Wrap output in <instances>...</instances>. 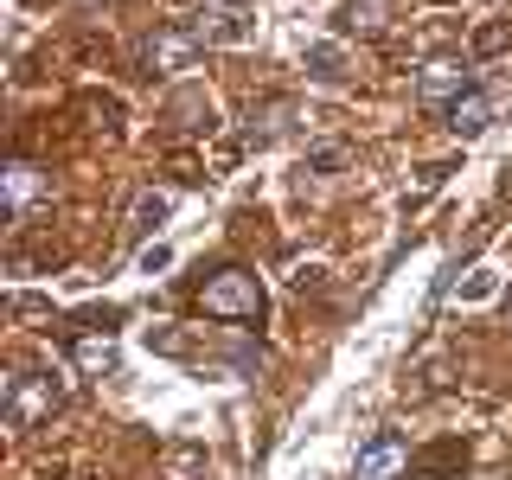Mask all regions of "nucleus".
I'll return each mask as SVG.
<instances>
[{
	"label": "nucleus",
	"mask_w": 512,
	"mask_h": 480,
	"mask_svg": "<svg viewBox=\"0 0 512 480\" xmlns=\"http://www.w3.org/2000/svg\"><path fill=\"white\" fill-rule=\"evenodd\" d=\"M263 308H269V295H263V282L250 276V269H218V276H205L199 288V314L205 320H244V327H263Z\"/></svg>",
	"instance_id": "1"
},
{
	"label": "nucleus",
	"mask_w": 512,
	"mask_h": 480,
	"mask_svg": "<svg viewBox=\"0 0 512 480\" xmlns=\"http://www.w3.org/2000/svg\"><path fill=\"white\" fill-rule=\"evenodd\" d=\"M52 410H64V378L58 372H13L7 378V423L13 429L45 423Z\"/></svg>",
	"instance_id": "2"
},
{
	"label": "nucleus",
	"mask_w": 512,
	"mask_h": 480,
	"mask_svg": "<svg viewBox=\"0 0 512 480\" xmlns=\"http://www.w3.org/2000/svg\"><path fill=\"white\" fill-rule=\"evenodd\" d=\"M468 90H480L468 58H429L423 77H416V96H423V109H448V103H461Z\"/></svg>",
	"instance_id": "3"
},
{
	"label": "nucleus",
	"mask_w": 512,
	"mask_h": 480,
	"mask_svg": "<svg viewBox=\"0 0 512 480\" xmlns=\"http://www.w3.org/2000/svg\"><path fill=\"white\" fill-rule=\"evenodd\" d=\"M199 52H205V39L192 26H160L154 39L141 45V64H148V71H192Z\"/></svg>",
	"instance_id": "4"
},
{
	"label": "nucleus",
	"mask_w": 512,
	"mask_h": 480,
	"mask_svg": "<svg viewBox=\"0 0 512 480\" xmlns=\"http://www.w3.org/2000/svg\"><path fill=\"white\" fill-rule=\"evenodd\" d=\"M404 461H410V442L397 436V429H378V436H365V448L352 455V480H391Z\"/></svg>",
	"instance_id": "5"
},
{
	"label": "nucleus",
	"mask_w": 512,
	"mask_h": 480,
	"mask_svg": "<svg viewBox=\"0 0 512 480\" xmlns=\"http://www.w3.org/2000/svg\"><path fill=\"white\" fill-rule=\"evenodd\" d=\"M333 20H340L346 39H378V32L397 20V0H346Z\"/></svg>",
	"instance_id": "6"
},
{
	"label": "nucleus",
	"mask_w": 512,
	"mask_h": 480,
	"mask_svg": "<svg viewBox=\"0 0 512 480\" xmlns=\"http://www.w3.org/2000/svg\"><path fill=\"white\" fill-rule=\"evenodd\" d=\"M442 116H448V128H455L461 141H474V135H487V122H493V96L487 90H468L461 103H448Z\"/></svg>",
	"instance_id": "7"
},
{
	"label": "nucleus",
	"mask_w": 512,
	"mask_h": 480,
	"mask_svg": "<svg viewBox=\"0 0 512 480\" xmlns=\"http://www.w3.org/2000/svg\"><path fill=\"white\" fill-rule=\"evenodd\" d=\"M192 32H199V39L205 45H250L256 39V26L250 20H237V13L231 7H218V13H205V20H186Z\"/></svg>",
	"instance_id": "8"
},
{
	"label": "nucleus",
	"mask_w": 512,
	"mask_h": 480,
	"mask_svg": "<svg viewBox=\"0 0 512 480\" xmlns=\"http://www.w3.org/2000/svg\"><path fill=\"white\" fill-rule=\"evenodd\" d=\"M71 359H77V372L84 378H103V372H116V340L109 333H84V340H71Z\"/></svg>",
	"instance_id": "9"
},
{
	"label": "nucleus",
	"mask_w": 512,
	"mask_h": 480,
	"mask_svg": "<svg viewBox=\"0 0 512 480\" xmlns=\"http://www.w3.org/2000/svg\"><path fill=\"white\" fill-rule=\"evenodd\" d=\"M167 218H173V192H141L135 212H128V237L141 244V237H148L154 224H167Z\"/></svg>",
	"instance_id": "10"
},
{
	"label": "nucleus",
	"mask_w": 512,
	"mask_h": 480,
	"mask_svg": "<svg viewBox=\"0 0 512 480\" xmlns=\"http://www.w3.org/2000/svg\"><path fill=\"white\" fill-rule=\"evenodd\" d=\"M39 167H32V160H13V167H7V218H20L26 212V205L32 199H39Z\"/></svg>",
	"instance_id": "11"
},
{
	"label": "nucleus",
	"mask_w": 512,
	"mask_h": 480,
	"mask_svg": "<svg viewBox=\"0 0 512 480\" xmlns=\"http://www.w3.org/2000/svg\"><path fill=\"white\" fill-rule=\"evenodd\" d=\"M308 77H314V84H340V77H346V52H340V39L308 45Z\"/></svg>",
	"instance_id": "12"
},
{
	"label": "nucleus",
	"mask_w": 512,
	"mask_h": 480,
	"mask_svg": "<svg viewBox=\"0 0 512 480\" xmlns=\"http://www.w3.org/2000/svg\"><path fill=\"white\" fill-rule=\"evenodd\" d=\"M167 263H173V250H167V244H148V250H141V276H160Z\"/></svg>",
	"instance_id": "13"
},
{
	"label": "nucleus",
	"mask_w": 512,
	"mask_h": 480,
	"mask_svg": "<svg viewBox=\"0 0 512 480\" xmlns=\"http://www.w3.org/2000/svg\"><path fill=\"white\" fill-rule=\"evenodd\" d=\"M474 45H480V52H500V45H506V26H487V32H480Z\"/></svg>",
	"instance_id": "14"
},
{
	"label": "nucleus",
	"mask_w": 512,
	"mask_h": 480,
	"mask_svg": "<svg viewBox=\"0 0 512 480\" xmlns=\"http://www.w3.org/2000/svg\"><path fill=\"white\" fill-rule=\"evenodd\" d=\"M461 295H468V301H480V295H493V276H487V269H480V276H474L468 288H461Z\"/></svg>",
	"instance_id": "15"
},
{
	"label": "nucleus",
	"mask_w": 512,
	"mask_h": 480,
	"mask_svg": "<svg viewBox=\"0 0 512 480\" xmlns=\"http://www.w3.org/2000/svg\"><path fill=\"white\" fill-rule=\"evenodd\" d=\"M212 7H237V0H212Z\"/></svg>",
	"instance_id": "16"
}]
</instances>
